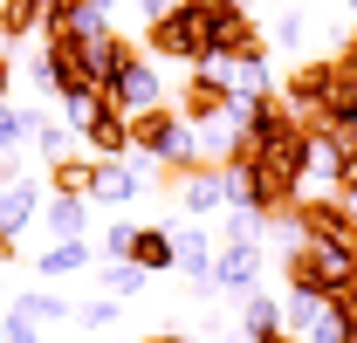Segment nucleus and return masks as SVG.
<instances>
[{
  "label": "nucleus",
  "mask_w": 357,
  "mask_h": 343,
  "mask_svg": "<svg viewBox=\"0 0 357 343\" xmlns=\"http://www.w3.org/2000/svg\"><path fill=\"white\" fill-rule=\"evenodd\" d=\"M144 48L158 62H185V69L213 62L206 55V0H172L158 21H144Z\"/></svg>",
  "instance_id": "1"
},
{
  "label": "nucleus",
  "mask_w": 357,
  "mask_h": 343,
  "mask_svg": "<svg viewBox=\"0 0 357 343\" xmlns=\"http://www.w3.org/2000/svg\"><path fill=\"white\" fill-rule=\"evenodd\" d=\"M275 96H282V110L289 117H303V124H323V110H330V96H337V48L330 55H296V69L275 83Z\"/></svg>",
  "instance_id": "2"
},
{
  "label": "nucleus",
  "mask_w": 357,
  "mask_h": 343,
  "mask_svg": "<svg viewBox=\"0 0 357 343\" xmlns=\"http://www.w3.org/2000/svg\"><path fill=\"white\" fill-rule=\"evenodd\" d=\"M206 55H213V62H261L268 55V28L241 0H206Z\"/></svg>",
  "instance_id": "3"
},
{
  "label": "nucleus",
  "mask_w": 357,
  "mask_h": 343,
  "mask_svg": "<svg viewBox=\"0 0 357 343\" xmlns=\"http://www.w3.org/2000/svg\"><path fill=\"white\" fill-rule=\"evenodd\" d=\"M178 151H199V130L178 117V103H151L131 117V158H178Z\"/></svg>",
  "instance_id": "4"
},
{
  "label": "nucleus",
  "mask_w": 357,
  "mask_h": 343,
  "mask_svg": "<svg viewBox=\"0 0 357 343\" xmlns=\"http://www.w3.org/2000/svg\"><path fill=\"white\" fill-rule=\"evenodd\" d=\"M178 117L199 130V124H220L227 103H234V76H227V62H199V69H185V83H178Z\"/></svg>",
  "instance_id": "5"
},
{
  "label": "nucleus",
  "mask_w": 357,
  "mask_h": 343,
  "mask_svg": "<svg viewBox=\"0 0 357 343\" xmlns=\"http://www.w3.org/2000/svg\"><path fill=\"white\" fill-rule=\"evenodd\" d=\"M213 289H220V296H255V289H261V241H220V254H213Z\"/></svg>",
  "instance_id": "6"
},
{
  "label": "nucleus",
  "mask_w": 357,
  "mask_h": 343,
  "mask_svg": "<svg viewBox=\"0 0 357 343\" xmlns=\"http://www.w3.org/2000/svg\"><path fill=\"white\" fill-rule=\"evenodd\" d=\"M76 137H83L89 158H131V117L117 103H96L83 124H76Z\"/></svg>",
  "instance_id": "7"
},
{
  "label": "nucleus",
  "mask_w": 357,
  "mask_h": 343,
  "mask_svg": "<svg viewBox=\"0 0 357 343\" xmlns=\"http://www.w3.org/2000/svg\"><path fill=\"white\" fill-rule=\"evenodd\" d=\"M103 103H117L124 117H137V110H151V103H172V96H165V76H158V62H144V55H137L131 69H124L117 83L103 89Z\"/></svg>",
  "instance_id": "8"
},
{
  "label": "nucleus",
  "mask_w": 357,
  "mask_h": 343,
  "mask_svg": "<svg viewBox=\"0 0 357 343\" xmlns=\"http://www.w3.org/2000/svg\"><path fill=\"white\" fill-rule=\"evenodd\" d=\"M144 192V172L131 158H89V199L96 206H131Z\"/></svg>",
  "instance_id": "9"
},
{
  "label": "nucleus",
  "mask_w": 357,
  "mask_h": 343,
  "mask_svg": "<svg viewBox=\"0 0 357 343\" xmlns=\"http://www.w3.org/2000/svg\"><path fill=\"white\" fill-rule=\"evenodd\" d=\"M172 247H178V275H185V282H213V254H220V241H213L199 220H172Z\"/></svg>",
  "instance_id": "10"
},
{
  "label": "nucleus",
  "mask_w": 357,
  "mask_h": 343,
  "mask_svg": "<svg viewBox=\"0 0 357 343\" xmlns=\"http://www.w3.org/2000/svg\"><path fill=\"white\" fill-rule=\"evenodd\" d=\"M35 220H42V185H35V178H14V185L0 192V234H14V241H21Z\"/></svg>",
  "instance_id": "11"
},
{
  "label": "nucleus",
  "mask_w": 357,
  "mask_h": 343,
  "mask_svg": "<svg viewBox=\"0 0 357 343\" xmlns=\"http://www.w3.org/2000/svg\"><path fill=\"white\" fill-rule=\"evenodd\" d=\"M282 330V302L275 296H241V316H234V343H261V337H275Z\"/></svg>",
  "instance_id": "12"
},
{
  "label": "nucleus",
  "mask_w": 357,
  "mask_h": 343,
  "mask_svg": "<svg viewBox=\"0 0 357 343\" xmlns=\"http://www.w3.org/2000/svg\"><path fill=\"white\" fill-rule=\"evenodd\" d=\"M89 268H96V241H55V247L35 261L42 282H69V275H89Z\"/></svg>",
  "instance_id": "13"
},
{
  "label": "nucleus",
  "mask_w": 357,
  "mask_h": 343,
  "mask_svg": "<svg viewBox=\"0 0 357 343\" xmlns=\"http://www.w3.org/2000/svg\"><path fill=\"white\" fill-rule=\"evenodd\" d=\"M131 62H137V42H131V35H117V28L89 42V69H96V83H103V89L117 83V76H124Z\"/></svg>",
  "instance_id": "14"
},
{
  "label": "nucleus",
  "mask_w": 357,
  "mask_h": 343,
  "mask_svg": "<svg viewBox=\"0 0 357 343\" xmlns=\"http://www.w3.org/2000/svg\"><path fill=\"white\" fill-rule=\"evenodd\" d=\"M42 220H48L55 241H89V199L83 192H55V199L42 206Z\"/></svg>",
  "instance_id": "15"
},
{
  "label": "nucleus",
  "mask_w": 357,
  "mask_h": 343,
  "mask_svg": "<svg viewBox=\"0 0 357 343\" xmlns=\"http://www.w3.org/2000/svg\"><path fill=\"white\" fill-rule=\"evenodd\" d=\"M178 213H192V220H206V213H227V192H220V165L192 172V178L178 185Z\"/></svg>",
  "instance_id": "16"
},
{
  "label": "nucleus",
  "mask_w": 357,
  "mask_h": 343,
  "mask_svg": "<svg viewBox=\"0 0 357 343\" xmlns=\"http://www.w3.org/2000/svg\"><path fill=\"white\" fill-rule=\"evenodd\" d=\"M48 35V0H0V42Z\"/></svg>",
  "instance_id": "17"
},
{
  "label": "nucleus",
  "mask_w": 357,
  "mask_h": 343,
  "mask_svg": "<svg viewBox=\"0 0 357 343\" xmlns=\"http://www.w3.org/2000/svg\"><path fill=\"white\" fill-rule=\"evenodd\" d=\"M131 261L144 268V275H158V268H178L172 227H137V234H131Z\"/></svg>",
  "instance_id": "18"
},
{
  "label": "nucleus",
  "mask_w": 357,
  "mask_h": 343,
  "mask_svg": "<svg viewBox=\"0 0 357 343\" xmlns=\"http://www.w3.org/2000/svg\"><path fill=\"white\" fill-rule=\"evenodd\" d=\"M96 282H103V296L131 302V296H144V282H151V275H144V268L124 254V261H103V268H96Z\"/></svg>",
  "instance_id": "19"
},
{
  "label": "nucleus",
  "mask_w": 357,
  "mask_h": 343,
  "mask_svg": "<svg viewBox=\"0 0 357 343\" xmlns=\"http://www.w3.org/2000/svg\"><path fill=\"white\" fill-rule=\"evenodd\" d=\"M35 124H42L35 103H0V151H21V144L35 137Z\"/></svg>",
  "instance_id": "20"
},
{
  "label": "nucleus",
  "mask_w": 357,
  "mask_h": 343,
  "mask_svg": "<svg viewBox=\"0 0 357 343\" xmlns=\"http://www.w3.org/2000/svg\"><path fill=\"white\" fill-rule=\"evenodd\" d=\"M316 35V21L303 14V7H289V14H275L268 21V48H289V55H303V42Z\"/></svg>",
  "instance_id": "21"
},
{
  "label": "nucleus",
  "mask_w": 357,
  "mask_h": 343,
  "mask_svg": "<svg viewBox=\"0 0 357 343\" xmlns=\"http://www.w3.org/2000/svg\"><path fill=\"white\" fill-rule=\"evenodd\" d=\"M323 316V296H310V289H289L282 296V330H296V337H310V323Z\"/></svg>",
  "instance_id": "22"
},
{
  "label": "nucleus",
  "mask_w": 357,
  "mask_h": 343,
  "mask_svg": "<svg viewBox=\"0 0 357 343\" xmlns=\"http://www.w3.org/2000/svg\"><path fill=\"white\" fill-rule=\"evenodd\" d=\"M48 185H55V192H83V199H89V151H83V158H76V151H69V158H48Z\"/></svg>",
  "instance_id": "23"
},
{
  "label": "nucleus",
  "mask_w": 357,
  "mask_h": 343,
  "mask_svg": "<svg viewBox=\"0 0 357 343\" xmlns=\"http://www.w3.org/2000/svg\"><path fill=\"white\" fill-rule=\"evenodd\" d=\"M14 302H21V309H28L35 323H76V309L55 296V289H28V296H14Z\"/></svg>",
  "instance_id": "24"
},
{
  "label": "nucleus",
  "mask_w": 357,
  "mask_h": 343,
  "mask_svg": "<svg viewBox=\"0 0 357 343\" xmlns=\"http://www.w3.org/2000/svg\"><path fill=\"white\" fill-rule=\"evenodd\" d=\"M261 234H268V213H255V206H227L220 241H261Z\"/></svg>",
  "instance_id": "25"
},
{
  "label": "nucleus",
  "mask_w": 357,
  "mask_h": 343,
  "mask_svg": "<svg viewBox=\"0 0 357 343\" xmlns=\"http://www.w3.org/2000/svg\"><path fill=\"white\" fill-rule=\"evenodd\" d=\"M0 343H42V323H35L21 302H7V316H0Z\"/></svg>",
  "instance_id": "26"
},
{
  "label": "nucleus",
  "mask_w": 357,
  "mask_h": 343,
  "mask_svg": "<svg viewBox=\"0 0 357 343\" xmlns=\"http://www.w3.org/2000/svg\"><path fill=\"white\" fill-rule=\"evenodd\" d=\"M35 144H42V158H69V151H76V130L42 117V124H35Z\"/></svg>",
  "instance_id": "27"
},
{
  "label": "nucleus",
  "mask_w": 357,
  "mask_h": 343,
  "mask_svg": "<svg viewBox=\"0 0 357 343\" xmlns=\"http://www.w3.org/2000/svg\"><path fill=\"white\" fill-rule=\"evenodd\" d=\"M117 316H124V302H117V296H96V302H83V309H76V323H83V330H110Z\"/></svg>",
  "instance_id": "28"
},
{
  "label": "nucleus",
  "mask_w": 357,
  "mask_h": 343,
  "mask_svg": "<svg viewBox=\"0 0 357 343\" xmlns=\"http://www.w3.org/2000/svg\"><path fill=\"white\" fill-rule=\"evenodd\" d=\"M131 234H137L131 220H110L103 241H96V254H103V261H124V254H131Z\"/></svg>",
  "instance_id": "29"
},
{
  "label": "nucleus",
  "mask_w": 357,
  "mask_h": 343,
  "mask_svg": "<svg viewBox=\"0 0 357 343\" xmlns=\"http://www.w3.org/2000/svg\"><path fill=\"white\" fill-rule=\"evenodd\" d=\"M28 89H55V69H48V48L28 62Z\"/></svg>",
  "instance_id": "30"
},
{
  "label": "nucleus",
  "mask_w": 357,
  "mask_h": 343,
  "mask_svg": "<svg viewBox=\"0 0 357 343\" xmlns=\"http://www.w3.org/2000/svg\"><path fill=\"white\" fill-rule=\"evenodd\" d=\"M337 185H357V130L344 137V165H337Z\"/></svg>",
  "instance_id": "31"
},
{
  "label": "nucleus",
  "mask_w": 357,
  "mask_h": 343,
  "mask_svg": "<svg viewBox=\"0 0 357 343\" xmlns=\"http://www.w3.org/2000/svg\"><path fill=\"white\" fill-rule=\"evenodd\" d=\"M14 178H28L21 172V151H0V185H14Z\"/></svg>",
  "instance_id": "32"
},
{
  "label": "nucleus",
  "mask_w": 357,
  "mask_h": 343,
  "mask_svg": "<svg viewBox=\"0 0 357 343\" xmlns=\"http://www.w3.org/2000/svg\"><path fill=\"white\" fill-rule=\"evenodd\" d=\"M14 254H21V241H14V234H0V268H14Z\"/></svg>",
  "instance_id": "33"
},
{
  "label": "nucleus",
  "mask_w": 357,
  "mask_h": 343,
  "mask_svg": "<svg viewBox=\"0 0 357 343\" xmlns=\"http://www.w3.org/2000/svg\"><path fill=\"white\" fill-rule=\"evenodd\" d=\"M7 96H14V62L0 55V103H7Z\"/></svg>",
  "instance_id": "34"
},
{
  "label": "nucleus",
  "mask_w": 357,
  "mask_h": 343,
  "mask_svg": "<svg viewBox=\"0 0 357 343\" xmlns=\"http://www.w3.org/2000/svg\"><path fill=\"white\" fill-rule=\"evenodd\" d=\"M337 199H344V213H351V227H357V185H337Z\"/></svg>",
  "instance_id": "35"
},
{
  "label": "nucleus",
  "mask_w": 357,
  "mask_h": 343,
  "mask_svg": "<svg viewBox=\"0 0 357 343\" xmlns=\"http://www.w3.org/2000/svg\"><path fill=\"white\" fill-rule=\"evenodd\" d=\"M137 343H192V337H178V330H158V337H137Z\"/></svg>",
  "instance_id": "36"
},
{
  "label": "nucleus",
  "mask_w": 357,
  "mask_h": 343,
  "mask_svg": "<svg viewBox=\"0 0 357 343\" xmlns=\"http://www.w3.org/2000/svg\"><path fill=\"white\" fill-rule=\"evenodd\" d=\"M261 343H303V337H296V330H275V337H261Z\"/></svg>",
  "instance_id": "37"
},
{
  "label": "nucleus",
  "mask_w": 357,
  "mask_h": 343,
  "mask_svg": "<svg viewBox=\"0 0 357 343\" xmlns=\"http://www.w3.org/2000/svg\"><path fill=\"white\" fill-rule=\"evenodd\" d=\"M351 35H357V21H351Z\"/></svg>",
  "instance_id": "38"
},
{
  "label": "nucleus",
  "mask_w": 357,
  "mask_h": 343,
  "mask_svg": "<svg viewBox=\"0 0 357 343\" xmlns=\"http://www.w3.org/2000/svg\"><path fill=\"white\" fill-rule=\"evenodd\" d=\"M0 192H7V185H0Z\"/></svg>",
  "instance_id": "39"
}]
</instances>
